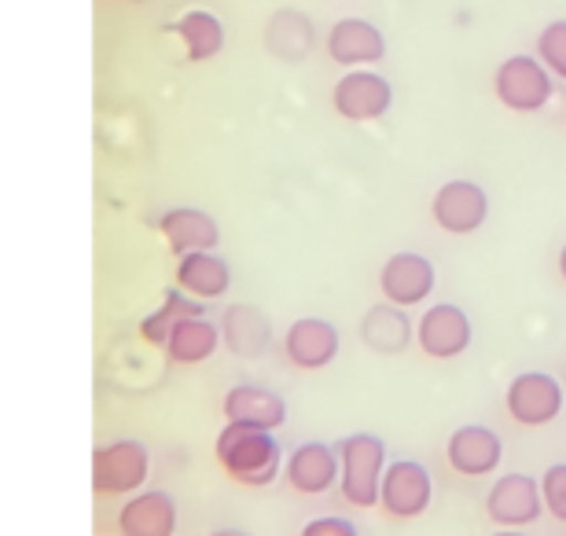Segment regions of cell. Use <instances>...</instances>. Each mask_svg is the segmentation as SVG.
Masks as SVG:
<instances>
[{
	"mask_svg": "<svg viewBox=\"0 0 566 536\" xmlns=\"http://www.w3.org/2000/svg\"><path fill=\"white\" fill-rule=\"evenodd\" d=\"M446 460L457 474L463 477H485L493 474L504 460V441L501 433L482 427V423H468L460 430L449 433L446 441Z\"/></svg>",
	"mask_w": 566,
	"mask_h": 536,
	"instance_id": "7c38bea8",
	"label": "cell"
},
{
	"mask_svg": "<svg viewBox=\"0 0 566 536\" xmlns=\"http://www.w3.org/2000/svg\"><path fill=\"white\" fill-rule=\"evenodd\" d=\"M283 357L298 371H321L338 357V327L321 316H302L283 335Z\"/></svg>",
	"mask_w": 566,
	"mask_h": 536,
	"instance_id": "5bb4252c",
	"label": "cell"
},
{
	"mask_svg": "<svg viewBox=\"0 0 566 536\" xmlns=\"http://www.w3.org/2000/svg\"><path fill=\"white\" fill-rule=\"evenodd\" d=\"M221 327L207 320V313L202 316H188V320H180L174 327V335H169L166 341V357L174 364H185V368H191V364H202L210 360L213 353H218L221 346Z\"/></svg>",
	"mask_w": 566,
	"mask_h": 536,
	"instance_id": "7402d4cb",
	"label": "cell"
},
{
	"mask_svg": "<svg viewBox=\"0 0 566 536\" xmlns=\"http://www.w3.org/2000/svg\"><path fill=\"white\" fill-rule=\"evenodd\" d=\"M332 107L346 122H376L394 107V85L382 74L360 66V71H349L335 82Z\"/></svg>",
	"mask_w": 566,
	"mask_h": 536,
	"instance_id": "9c48e42d",
	"label": "cell"
},
{
	"mask_svg": "<svg viewBox=\"0 0 566 536\" xmlns=\"http://www.w3.org/2000/svg\"><path fill=\"white\" fill-rule=\"evenodd\" d=\"M541 511H545V496H541V482L530 474H501L485 493V515L501 529L534 526Z\"/></svg>",
	"mask_w": 566,
	"mask_h": 536,
	"instance_id": "8992f818",
	"label": "cell"
},
{
	"mask_svg": "<svg viewBox=\"0 0 566 536\" xmlns=\"http://www.w3.org/2000/svg\"><path fill=\"white\" fill-rule=\"evenodd\" d=\"M493 536H526V533H518V529H501V533H493Z\"/></svg>",
	"mask_w": 566,
	"mask_h": 536,
	"instance_id": "f546056e",
	"label": "cell"
},
{
	"mask_svg": "<svg viewBox=\"0 0 566 536\" xmlns=\"http://www.w3.org/2000/svg\"><path fill=\"white\" fill-rule=\"evenodd\" d=\"M213 455H218L221 471L232 477L235 485L265 488L280 477L283 449L273 438V430H254L240 423H224L218 441H213Z\"/></svg>",
	"mask_w": 566,
	"mask_h": 536,
	"instance_id": "6da1fadb",
	"label": "cell"
},
{
	"mask_svg": "<svg viewBox=\"0 0 566 536\" xmlns=\"http://www.w3.org/2000/svg\"><path fill=\"white\" fill-rule=\"evenodd\" d=\"M438 272L423 254H412V250H398L382 261L379 272V291L382 302L398 305V309H412V305H423L430 294H434Z\"/></svg>",
	"mask_w": 566,
	"mask_h": 536,
	"instance_id": "30bf717a",
	"label": "cell"
},
{
	"mask_svg": "<svg viewBox=\"0 0 566 536\" xmlns=\"http://www.w3.org/2000/svg\"><path fill=\"white\" fill-rule=\"evenodd\" d=\"M537 60L545 63L559 82H566V19L548 22V27L537 33Z\"/></svg>",
	"mask_w": 566,
	"mask_h": 536,
	"instance_id": "d4e9b609",
	"label": "cell"
},
{
	"mask_svg": "<svg viewBox=\"0 0 566 536\" xmlns=\"http://www.w3.org/2000/svg\"><path fill=\"white\" fill-rule=\"evenodd\" d=\"M177 287L199 302L224 298L232 291V269L213 250H196V254L177 258Z\"/></svg>",
	"mask_w": 566,
	"mask_h": 536,
	"instance_id": "d6986e66",
	"label": "cell"
},
{
	"mask_svg": "<svg viewBox=\"0 0 566 536\" xmlns=\"http://www.w3.org/2000/svg\"><path fill=\"white\" fill-rule=\"evenodd\" d=\"M151 471V452L140 441H111L99 444L93 455V485L104 496H133L140 493Z\"/></svg>",
	"mask_w": 566,
	"mask_h": 536,
	"instance_id": "277c9868",
	"label": "cell"
},
{
	"mask_svg": "<svg viewBox=\"0 0 566 536\" xmlns=\"http://www.w3.org/2000/svg\"><path fill=\"white\" fill-rule=\"evenodd\" d=\"M122 536H174L177 533V500L163 488H140L118 507Z\"/></svg>",
	"mask_w": 566,
	"mask_h": 536,
	"instance_id": "e0dca14e",
	"label": "cell"
},
{
	"mask_svg": "<svg viewBox=\"0 0 566 536\" xmlns=\"http://www.w3.org/2000/svg\"><path fill=\"white\" fill-rule=\"evenodd\" d=\"M174 33L188 52V63H210L224 49V22L207 8H188L174 22Z\"/></svg>",
	"mask_w": 566,
	"mask_h": 536,
	"instance_id": "44dd1931",
	"label": "cell"
},
{
	"mask_svg": "<svg viewBox=\"0 0 566 536\" xmlns=\"http://www.w3.org/2000/svg\"><path fill=\"white\" fill-rule=\"evenodd\" d=\"M360 338H365L368 349L382 353V357H398V353L409 349V341H412V320L405 316V309H398V305L382 302L376 309L365 313V320H360Z\"/></svg>",
	"mask_w": 566,
	"mask_h": 536,
	"instance_id": "ffe728a7",
	"label": "cell"
},
{
	"mask_svg": "<svg viewBox=\"0 0 566 536\" xmlns=\"http://www.w3.org/2000/svg\"><path fill=\"white\" fill-rule=\"evenodd\" d=\"M493 93L507 111L537 114L556 96V74H552L537 55H512V60H504L501 71H496Z\"/></svg>",
	"mask_w": 566,
	"mask_h": 536,
	"instance_id": "3957f363",
	"label": "cell"
},
{
	"mask_svg": "<svg viewBox=\"0 0 566 536\" xmlns=\"http://www.w3.org/2000/svg\"><path fill=\"white\" fill-rule=\"evenodd\" d=\"M338 460H343V500L354 507H379L382 474H387V441L376 433H349L338 441Z\"/></svg>",
	"mask_w": 566,
	"mask_h": 536,
	"instance_id": "7a4b0ae2",
	"label": "cell"
},
{
	"mask_svg": "<svg viewBox=\"0 0 566 536\" xmlns=\"http://www.w3.org/2000/svg\"><path fill=\"white\" fill-rule=\"evenodd\" d=\"M283 477L291 482L294 493L324 496L327 488L343 477V460H338V452L332 449V444L305 441L287 455V463H283Z\"/></svg>",
	"mask_w": 566,
	"mask_h": 536,
	"instance_id": "9a60e30c",
	"label": "cell"
},
{
	"mask_svg": "<svg viewBox=\"0 0 566 536\" xmlns=\"http://www.w3.org/2000/svg\"><path fill=\"white\" fill-rule=\"evenodd\" d=\"M210 536H251L247 529H213Z\"/></svg>",
	"mask_w": 566,
	"mask_h": 536,
	"instance_id": "83f0119b",
	"label": "cell"
},
{
	"mask_svg": "<svg viewBox=\"0 0 566 536\" xmlns=\"http://www.w3.org/2000/svg\"><path fill=\"white\" fill-rule=\"evenodd\" d=\"M541 496H545V511L556 522H566V463H552L545 477H541Z\"/></svg>",
	"mask_w": 566,
	"mask_h": 536,
	"instance_id": "484cf974",
	"label": "cell"
},
{
	"mask_svg": "<svg viewBox=\"0 0 566 536\" xmlns=\"http://www.w3.org/2000/svg\"><path fill=\"white\" fill-rule=\"evenodd\" d=\"M298 536H360V529L343 515H324V518L305 522Z\"/></svg>",
	"mask_w": 566,
	"mask_h": 536,
	"instance_id": "4316f807",
	"label": "cell"
},
{
	"mask_svg": "<svg viewBox=\"0 0 566 536\" xmlns=\"http://www.w3.org/2000/svg\"><path fill=\"white\" fill-rule=\"evenodd\" d=\"M430 217L441 232L449 235H471L479 232L490 217V196L474 180H446L434 199H430Z\"/></svg>",
	"mask_w": 566,
	"mask_h": 536,
	"instance_id": "ba28073f",
	"label": "cell"
},
{
	"mask_svg": "<svg viewBox=\"0 0 566 536\" xmlns=\"http://www.w3.org/2000/svg\"><path fill=\"white\" fill-rule=\"evenodd\" d=\"M158 232H163L166 246L177 258L196 254V250H218L221 243V228L207 210L196 207H174L158 217Z\"/></svg>",
	"mask_w": 566,
	"mask_h": 536,
	"instance_id": "ac0fdd59",
	"label": "cell"
},
{
	"mask_svg": "<svg viewBox=\"0 0 566 536\" xmlns=\"http://www.w3.org/2000/svg\"><path fill=\"white\" fill-rule=\"evenodd\" d=\"M221 335L229 341L232 353H240V357H258L269 338H273V330H269V320L251 305H232V309H224V320H221Z\"/></svg>",
	"mask_w": 566,
	"mask_h": 536,
	"instance_id": "603a6c76",
	"label": "cell"
},
{
	"mask_svg": "<svg viewBox=\"0 0 566 536\" xmlns=\"http://www.w3.org/2000/svg\"><path fill=\"white\" fill-rule=\"evenodd\" d=\"M324 49L332 55V63L349 66V71H360V66L387 60V38H382V30L368 19H338L335 27L327 30Z\"/></svg>",
	"mask_w": 566,
	"mask_h": 536,
	"instance_id": "4fadbf2b",
	"label": "cell"
},
{
	"mask_svg": "<svg viewBox=\"0 0 566 536\" xmlns=\"http://www.w3.org/2000/svg\"><path fill=\"white\" fill-rule=\"evenodd\" d=\"M563 404V386L548 371H523L504 390V408L518 427H548L552 419H559Z\"/></svg>",
	"mask_w": 566,
	"mask_h": 536,
	"instance_id": "5b68a950",
	"label": "cell"
},
{
	"mask_svg": "<svg viewBox=\"0 0 566 536\" xmlns=\"http://www.w3.org/2000/svg\"><path fill=\"white\" fill-rule=\"evenodd\" d=\"M474 327L471 316L452 302H438L420 316L416 324V346H420L430 360H457L471 349Z\"/></svg>",
	"mask_w": 566,
	"mask_h": 536,
	"instance_id": "52a82bcc",
	"label": "cell"
},
{
	"mask_svg": "<svg viewBox=\"0 0 566 536\" xmlns=\"http://www.w3.org/2000/svg\"><path fill=\"white\" fill-rule=\"evenodd\" d=\"M221 412L229 423L254 427V430H280L283 423H287V401H283L276 390L258 386V382L232 386L221 401Z\"/></svg>",
	"mask_w": 566,
	"mask_h": 536,
	"instance_id": "2e32d148",
	"label": "cell"
},
{
	"mask_svg": "<svg viewBox=\"0 0 566 536\" xmlns=\"http://www.w3.org/2000/svg\"><path fill=\"white\" fill-rule=\"evenodd\" d=\"M188 316H202V302L191 298V294H185L180 287H169L163 294V305H158L151 316H144V320H140V338L151 341V346H158V349H166L174 327L180 320H188Z\"/></svg>",
	"mask_w": 566,
	"mask_h": 536,
	"instance_id": "cb8c5ba5",
	"label": "cell"
},
{
	"mask_svg": "<svg viewBox=\"0 0 566 536\" xmlns=\"http://www.w3.org/2000/svg\"><path fill=\"white\" fill-rule=\"evenodd\" d=\"M434 500V482H430V471L416 460H394L382 474V496L379 507L387 511L390 518L409 522L420 518L423 511Z\"/></svg>",
	"mask_w": 566,
	"mask_h": 536,
	"instance_id": "8fae6325",
	"label": "cell"
},
{
	"mask_svg": "<svg viewBox=\"0 0 566 536\" xmlns=\"http://www.w3.org/2000/svg\"><path fill=\"white\" fill-rule=\"evenodd\" d=\"M559 276H563V283H566V243H563V250H559Z\"/></svg>",
	"mask_w": 566,
	"mask_h": 536,
	"instance_id": "f1b7e54d",
	"label": "cell"
}]
</instances>
